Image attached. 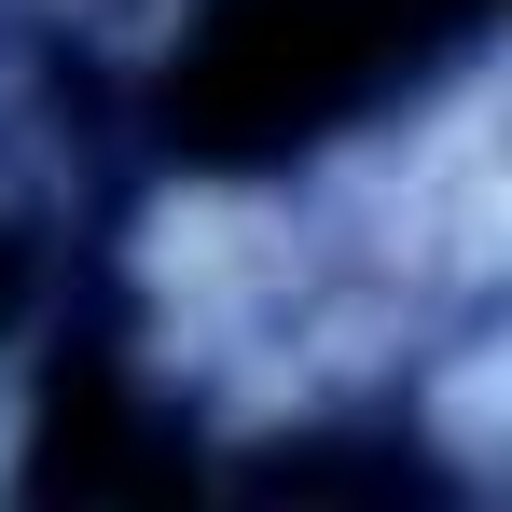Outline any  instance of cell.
I'll return each mask as SVG.
<instances>
[{"label":"cell","mask_w":512,"mask_h":512,"mask_svg":"<svg viewBox=\"0 0 512 512\" xmlns=\"http://www.w3.org/2000/svg\"><path fill=\"white\" fill-rule=\"evenodd\" d=\"M485 14L499 0H208L167 56V139L222 180L333 153L402 111L416 70L485 56Z\"/></svg>","instance_id":"6da1fadb"},{"label":"cell","mask_w":512,"mask_h":512,"mask_svg":"<svg viewBox=\"0 0 512 512\" xmlns=\"http://www.w3.org/2000/svg\"><path fill=\"white\" fill-rule=\"evenodd\" d=\"M56 319V250H42V222L28 208H0V360Z\"/></svg>","instance_id":"7a4b0ae2"}]
</instances>
